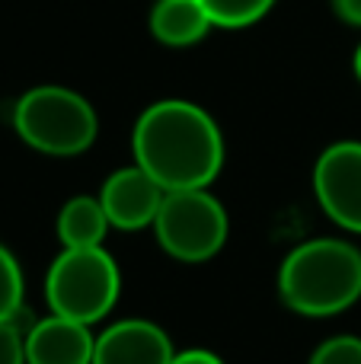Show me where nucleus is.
<instances>
[{
  "label": "nucleus",
  "mask_w": 361,
  "mask_h": 364,
  "mask_svg": "<svg viewBox=\"0 0 361 364\" xmlns=\"http://www.w3.org/2000/svg\"><path fill=\"white\" fill-rule=\"evenodd\" d=\"M134 164L166 192L208 188L224 166V138L217 122L189 100H160L134 122Z\"/></svg>",
  "instance_id": "f257e3e1"
},
{
  "label": "nucleus",
  "mask_w": 361,
  "mask_h": 364,
  "mask_svg": "<svg viewBox=\"0 0 361 364\" xmlns=\"http://www.w3.org/2000/svg\"><path fill=\"white\" fill-rule=\"evenodd\" d=\"M279 297L291 314L311 320L345 314L361 301V250L333 237L294 246L279 265Z\"/></svg>",
  "instance_id": "f03ea898"
},
{
  "label": "nucleus",
  "mask_w": 361,
  "mask_h": 364,
  "mask_svg": "<svg viewBox=\"0 0 361 364\" xmlns=\"http://www.w3.org/2000/svg\"><path fill=\"white\" fill-rule=\"evenodd\" d=\"M13 128L26 147L45 157H77L93 147L99 119L90 100H83L77 90L42 83L16 100Z\"/></svg>",
  "instance_id": "7ed1b4c3"
},
{
  "label": "nucleus",
  "mask_w": 361,
  "mask_h": 364,
  "mask_svg": "<svg viewBox=\"0 0 361 364\" xmlns=\"http://www.w3.org/2000/svg\"><path fill=\"white\" fill-rule=\"evenodd\" d=\"M122 291V272L106 246L93 250H61L45 275V304L48 314L77 323H99L112 314Z\"/></svg>",
  "instance_id": "20e7f679"
},
{
  "label": "nucleus",
  "mask_w": 361,
  "mask_h": 364,
  "mask_svg": "<svg viewBox=\"0 0 361 364\" xmlns=\"http://www.w3.org/2000/svg\"><path fill=\"white\" fill-rule=\"evenodd\" d=\"M153 233L166 256L198 265L224 250L230 220L224 205L208 188H179V192H166L153 220Z\"/></svg>",
  "instance_id": "39448f33"
},
{
  "label": "nucleus",
  "mask_w": 361,
  "mask_h": 364,
  "mask_svg": "<svg viewBox=\"0 0 361 364\" xmlns=\"http://www.w3.org/2000/svg\"><path fill=\"white\" fill-rule=\"evenodd\" d=\"M313 195L333 224L361 233V141H336L320 154Z\"/></svg>",
  "instance_id": "423d86ee"
},
{
  "label": "nucleus",
  "mask_w": 361,
  "mask_h": 364,
  "mask_svg": "<svg viewBox=\"0 0 361 364\" xmlns=\"http://www.w3.org/2000/svg\"><path fill=\"white\" fill-rule=\"evenodd\" d=\"M166 198V188L138 164L122 166L109 173L99 188V201L109 224L115 230H144L153 227L160 214V205Z\"/></svg>",
  "instance_id": "0eeeda50"
},
{
  "label": "nucleus",
  "mask_w": 361,
  "mask_h": 364,
  "mask_svg": "<svg viewBox=\"0 0 361 364\" xmlns=\"http://www.w3.org/2000/svg\"><path fill=\"white\" fill-rule=\"evenodd\" d=\"M176 348L163 326L141 316L109 323L96 336L93 364H170Z\"/></svg>",
  "instance_id": "6e6552de"
},
{
  "label": "nucleus",
  "mask_w": 361,
  "mask_h": 364,
  "mask_svg": "<svg viewBox=\"0 0 361 364\" xmlns=\"http://www.w3.org/2000/svg\"><path fill=\"white\" fill-rule=\"evenodd\" d=\"M96 336L87 323L48 314L26 329V364H93Z\"/></svg>",
  "instance_id": "1a4fd4ad"
},
{
  "label": "nucleus",
  "mask_w": 361,
  "mask_h": 364,
  "mask_svg": "<svg viewBox=\"0 0 361 364\" xmlns=\"http://www.w3.org/2000/svg\"><path fill=\"white\" fill-rule=\"evenodd\" d=\"M215 29L202 0H157L151 10V36L166 48H189Z\"/></svg>",
  "instance_id": "9d476101"
},
{
  "label": "nucleus",
  "mask_w": 361,
  "mask_h": 364,
  "mask_svg": "<svg viewBox=\"0 0 361 364\" xmlns=\"http://www.w3.org/2000/svg\"><path fill=\"white\" fill-rule=\"evenodd\" d=\"M55 227L64 250H93V246H102L112 224L102 211L99 195H74L58 211Z\"/></svg>",
  "instance_id": "9b49d317"
},
{
  "label": "nucleus",
  "mask_w": 361,
  "mask_h": 364,
  "mask_svg": "<svg viewBox=\"0 0 361 364\" xmlns=\"http://www.w3.org/2000/svg\"><path fill=\"white\" fill-rule=\"evenodd\" d=\"M202 4L215 29H247L272 10L275 0H202Z\"/></svg>",
  "instance_id": "f8f14e48"
},
{
  "label": "nucleus",
  "mask_w": 361,
  "mask_h": 364,
  "mask_svg": "<svg viewBox=\"0 0 361 364\" xmlns=\"http://www.w3.org/2000/svg\"><path fill=\"white\" fill-rule=\"evenodd\" d=\"M23 269H19L16 256L0 243V323L4 320H16L23 314Z\"/></svg>",
  "instance_id": "ddd939ff"
},
{
  "label": "nucleus",
  "mask_w": 361,
  "mask_h": 364,
  "mask_svg": "<svg viewBox=\"0 0 361 364\" xmlns=\"http://www.w3.org/2000/svg\"><path fill=\"white\" fill-rule=\"evenodd\" d=\"M307 364H361V339L358 336H333L313 348Z\"/></svg>",
  "instance_id": "4468645a"
},
{
  "label": "nucleus",
  "mask_w": 361,
  "mask_h": 364,
  "mask_svg": "<svg viewBox=\"0 0 361 364\" xmlns=\"http://www.w3.org/2000/svg\"><path fill=\"white\" fill-rule=\"evenodd\" d=\"M29 323H23V314L16 320L0 323V364H26V329H29Z\"/></svg>",
  "instance_id": "2eb2a0df"
},
{
  "label": "nucleus",
  "mask_w": 361,
  "mask_h": 364,
  "mask_svg": "<svg viewBox=\"0 0 361 364\" xmlns=\"http://www.w3.org/2000/svg\"><path fill=\"white\" fill-rule=\"evenodd\" d=\"M170 364H224L221 355L208 352V348H183V352L173 355Z\"/></svg>",
  "instance_id": "dca6fc26"
},
{
  "label": "nucleus",
  "mask_w": 361,
  "mask_h": 364,
  "mask_svg": "<svg viewBox=\"0 0 361 364\" xmlns=\"http://www.w3.org/2000/svg\"><path fill=\"white\" fill-rule=\"evenodd\" d=\"M333 10H336V16L343 23L361 29V0H333Z\"/></svg>",
  "instance_id": "f3484780"
},
{
  "label": "nucleus",
  "mask_w": 361,
  "mask_h": 364,
  "mask_svg": "<svg viewBox=\"0 0 361 364\" xmlns=\"http://www.w3.org/2000/svg\"><path fill=\"white\" fill-rule=\"evenodd\" d=\"M352 70H355V77H358V83H361V45L355 48V58H352Z\"/></svg>",
  "instance_id": "a211bd4d"
}]
</instances>
